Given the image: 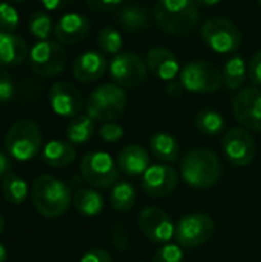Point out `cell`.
<instances>
[{"instance_id":"d590c367","label":"cell","mask_w":261,"mask_h":262,"mask_svg":"<svg viewBox=\"0 0 261 262\" xmlns=\"http://www.w3.org/2000/svg\"><path fill=\"white\" fill-rule=\"evenodd\" d=\"M14 94V83L11 75L0 68V103L8 101Z\"/></svg>"},{"instance_id":"f6af8a7d","label":"cell","mask_w":261,"mask_h":262,"mask_svg":"<svg viewBox=\"0 0 261 262\" xmlns=\"http://www.w3.org/2000/svg\"><path fill=\"white\" fill-rule=\"evenodd\" d=\"M6 258H8L6 249H5L3 244H0V262H6Z\"/></svg>"},{"instance_id":"d6986e66","label":"cell","mask_w":261,"mask_h":262,"mask_svg":"<svg viewBox=\"0 0 261 262\" xmlns=\"http://www.w3.org/2000/svg\"><path fill=\"white\" fill-rule=\"evenodd\" d=\"M117 166L118 170L126 177H143L151 166L149 152L140 144H128L120 150L117 157Z\"/></svg>"},{"instance_id":"8992f818","label":"cell","mask_w":261,"mask_h":262,"mask_svg":"<svg viewBox=\"0 0 261 262\" xmlns=\"http://www.w3.org/2000/svg\"><path fill=\"white\" fill-rule=\"evenodd\" d=\"M203 41L218 54L235 52L242 45V32L235 23L228 18L215 17L209 18L202 25Z\"/></svg>"},{"instance_id":"cb8c5ba5","label":"cell","mask_w":261,"mask_h":262,"mask_svg":"<svg viewBox=\"0 0 261 262\" xmlns=\"http://www.w3.org/2000/svg\"><path fill=\"white\" fill-rule=\"evenodd\" d=\"M117 20L129 32H138L149 26V14L140 5H126L118 9Z\"/></svg>"},{"instance_id":"7402d4cb","label":"cell","mask_w":261,"mask_h":262,"mask_svg":"<svg viewBox=\"0 0 261 262\" xmlns=\"http://www.w3.org/2000/svg\"><path fill=\"white\" fill-rule=\"evenodd\" d=\"M75 155H77L75 149L71 143L54 140L45 146L42 158L51 167H66L72 164V161L75 160Z\"/></svg>"},{"instance_id":"f546056e","label":"cell","mask_w":261,"mask_h":262,"mask_svg":"<svg viewBox=\"0 0 261 262\" xmlns=\"http://www.w3.org/2000/svg\"><path fill=\"white\" fill-rule=\"evenodd\" d=\"M109 200L117 212H129L135 206L137 193L131 183H118L112 187Z\"/></svg>"},{"instance_id":"7a4b0ae2","label":"cell","mask_w":261,"mask_h":262,"mask_svg":"<svg viewBox=\"0 0 261 262\" xmlns=\"http://www.w3.org/2000/svg\"><path fill=\"white\" fill-rule=\"evenodd\" d=\"M72 195L69 187L51 175H40L32 184V204L45 218H58L69 209Z\"/></svg>"},{"instance_id":"9a60e30c","label":"cell","mask_w":261,"mask_h":262,"mask_svg":"<svg viewBox=\"0 0 261 262\" xmlns=\"http://www.w3.org/2000/svg\"><path fill=\"white\" fill-rule=\"evenodd\" d=\"M178 184V173L168 164H152L142 177V189L146 195L162 198L172 193Z\"/></svg>"},{"instance_id":"ffe728a7","label":"cell","mask_w":261,"mask_h":262,"mask_svg":"<svg viewBox=\"0 0 261 262\" xmlns=\"http://www.w3.org/2000/svg\"><path fill=\"white\" fill-rule=\"evenodd\" d=\"M89 20L75 12L65 14L55 25V37L62 45H77L86 38L89 32Z\"/></svg>"},{"instance_id":"83f0119b","label":"cell","mask_w":261,"mask_h":262,"mask_svg":"<svg viewBox=\"0 0 261 262\" xmlns=\"http://www.w3.org/2000/svg\"><path fill=\"white\" fill-rule=\"evenodd\" d=\"M2 192L6 201L11 204H22L28 196V184L23 178L14 173H8L2 181Z\"/></svg>"},{"instance_id":"44dd1931","label":"cell","mask_w":261,"mask_h":262,"mask_svg":"<svg viewBox=\"0 0 261 262\" xmlns=\"http://www.w3.org/2000/svg\"><path fill=\"white\" fill-rule=\"evenodd\" d=\"M26 55L28 45L22 37L0 31V64L17 66L25 61Z\"/></svg>"},{"instance_id":"8d00e7d4","label":"cell","mask_w":261,"mask_h":262,"mask_svg":"<svg viewBox=\"0 0 261 262\" xmlns=\"http://www.w3.org/2000/svg\"><path fill=\"white\" fill-rule=\"evenodd\" d=\"M248 77L254 84L261 86V49L251 58L248 64Z\"/></svg>"},{"instance_id":"7bdbcfd3","label":"cell","mask_w":261,"mask_h":262,"mask_svg":"<svg viewBox=\"0 0 261 262\" xmlns=\"http://www.w3.org/2000/svg\"><path fill=\"white\" fill-rule=\"evenodd\" d=\"M11 169V163H9V158L5 152L0 150V177H5L8 175V170Z\"/></svg>"},{"instance_id":"52a82bcc","label":"cell","mask_w":261,"mask_h":262,"mask_svg":"<svg viewBox=\"0 0 261 262\" xmlns=\"http://www.w3.org/2000/svg\"><path fill=\"white\" fill-rule=\"evenodd\" d=\"M80 173L83 180L97 189H106L117 183L120 170L108 152H89L82 158Z\"/></svg>"},{"instance_id":"ac0fdd59","label":"cell","mask_w":261,"mask_h":262,"mask_svg":"<svg viewBox=\"0 0 261 262\" xmlns=\"http://www.w3.org/2000/svg\"><path fill=\"white\" fill-rule=\"evenodd\" d=\"M108 60L97 51H88L78 55L72 64V75L80 83H91L105 75Z\"/></svg>"},{"instance_id":"7dc6e473","label":"cell","mask_w":261,"mask_h":262,"mask_svg":"<svg viewBox=\"0 0 261 262\" xmlns=\"http://www.w3.org/2000/svg\"><path fill=\"white\" fill-rule=\"evenodd\" d=\"M11 2H23V0H11Z\"/></svg>"},{"instance_id":"60d3db41","label":"cell","mask_w":261,"mask_h":262,"mask_svg":"<svg viewBox=\"0 0 261 262\" xmlns=\"http://www.w3.org/2000/svg\"><path fill=\"white\" fill-rule=\"evenodd\" d=\"M186 89L183 88L182 81H177V80H172V81H168L166 84V94L169 97H180Z\"/></svg>"},{"instance_id":"e575fe53","label":"cell","mask_w":261,"mask_h":262,"mask_svg":"<svg viewBox=\"0 0 261 262\" xmlns=\"http://www.w3.org/2000/svg\"><path fill=\"white\" fill-rule=\"evenodd\" d=\"M125 135V129L114 121H108L100 127V137L106 143H117Z\"/></svg>"},{"instance_id":"4dcf8cb0","label":"cell","mask_w":261,"mask_h":262,"mask_svg":"<svg viewBox=\"0 0 261 262\" xmlns=\"http://www.w3.org/2000/svg\"><path fill=\"white\" fill-rule=\"evenodd\" d=\"M97 45L100 48V51H103L105 54H120L122 48H123V38L122 34L112 28V26H106L98 32L97 37Z\"/></svg>"},{"instance_id":"30bf717a","label":"cell","mask_w":261,"mask_h":262,"mask_svg":"<svg viewBox=\"0 0 261 262\" xmlns=\"http://www.w3.org/2000/svg\"><path fill=\"white\" fill-rule=\"evenodd\" d=\"M29 60L35 74L42 77H54L63 72L66 66V52L60 41L43 40L31 49Z\"/></svg>"},{"instance_id":"277c9868","label":"cell","mask_w":261,"mask_h":262,"mask_svg":"<svg viewBox=\"0 0 261 262\" xmlns=\"http://www.w3.org/2000/svg\"><path fill=\"white\" fill-rule=\"evenodd\" d=\"M128 104L126 92L118 84H102L91 92L86 101V112L94 121H112L118 118Z\"/></svg>"},{"instance_id":"3957f363","label":"cell","mask_w":261,"mask_h":262,"mask_svg":"<svg viewBox=\"0 0 261 262\" xmlns=\"http://www.w3.org/2000/svg\"><path fill=\"white\" fill-rule=\"evenodd\" d=\"M180 173L188 186L194 189H209L218 183L222 164L214 152L208 149H192L183 157Z\"/></svg>"},{"instance_id":"ab89813d","label":"cell","mask_w":261,"mask_h":262,"mask_svg":"<svg viewBox=\"0 0 261 262\" xmlns=\"http://www.w3.org/2000/svg\"><path fill=\"white\" fill-rule=\"evenodd\" d=\"M80 262H112V261H111L109 253H108L105 249H91V250H88V252L82 256Z\"/></svg>"},{"instance_id":"4fadbf2b","label":"cell","mask_w":261,"mask_h":262,"mask_svg":"<svg viewBox=\"0 0 261 262\" xmlns=\"http://www.w3.org/2000/svg\"><path fill=\"white\" fill-rule=\"evenodd\" d=\"M222 147L226 155V158L238 167L249 166L257 154V146L249 134L248 129L245 127H234L229 129L222 140Z\"/></svg>"},{"instance_id":"9c48e42d","label":"cell","mask_w":261,"mask_h":262,"mask_svg":"<svg viewBox=\"0 0 261 262\" xmlns=\"http://www.w3.org/2000/svg\"><path fill=\"white\" fill-rule=\"evenodd\" d=\"M215 232V221L205 213H189L175 224L174 238L183 249H194L208 243Z\"/></svg>"},{"instance_id":"d4e9b609","label":"cell","mask_w":261,"mask_h":262,"mask_svg":"<svg viewBox=\"0 0 261 262\" xmlns=\"http://www.w3.org/2000/svg\"><path fill=\"white\" fill-rule=\"evenodd\" d=\"M72 204L83 216H97L103 210V196L94 189H78L72 196Z\"/></svg>"},{"instance_id":"bcb514c9","label":"cell","mask_w":261,"mask_h":262,"mask_svg":"<svg viewBox=\"0 0 261 262\" xmlns=\"http://www.w3.org/2000/svg\"><path fill=\"white\" fill-rule=\"evenodd\" d=\"M3 230H5V220H3V216L0 215V235L3 233Z\"/></svg>"},{"instance_id":"f1b7e54d","label":"cell","mask_w":261,"mask_h":262,"mask_svg":"<svg viewBox=\"0 0 261 262\" xmlns=\"http://www.w3.org/2000/svg\"><path fill=\"white\" fill-rule=\"evenodd\" d=\"M194 124L205 135H217L225 129V118L214 109H202L197 112Z\"/></svg>"},{"instance_id":"1f68e13d","label":"cell","mask_w":261,"mask_h":262,"mask_svg":"<svg viewBox=\"0 0 261 262\" xmlns=\"http://www.w3.org/2000/svg\"><path fill=\"white\" fill-rule=\"evenodd\" d=\"M29 31L32 35L40 38L42 41L46 40L52 31V20L43 11H35L29 18Z\"/></svg>"},{"instance_id":"836d02e7","label":"cell","mask_w":261,"mask_h":262,"mask_svg":"<svg viewBox=\"0 0 261 262\" xmlns=\"http://www.w3.org/2000/svg\"><path fill=\"white\" fill-rule=\"evenodd\" d=\"M18 26V12L14 6L0 2V31L11 32Z\"/></svg>"},{"instance_id":"603a6c76","label":"cell","mask_w":261,"mask_h":262,"mask_svg":"<svg viewBox=\"0 0 261 262\" xmlns=\"http://www.w3.org/2000/svg\"><path fill=\"white\" fill-rule=\"evenodd\" d=\"M149 149L152 155L163 163H174L180 155V146L168 132H157L149 140Z\"/></svg>"},{"instance_id":"e0dca14e","label":"cell","mask_w":261,"mask_h":262,"mask_svg":"<svg viewBox=\"0 0 261 262\" xmlns=\"http://www.w3.org/2000/svg\"><path fill=\"white\" fill-rule=\"evenodd\" d=\"M146 66L151 74L163 81L175 80L177 74L180 72V64L177 55L163 46H154L146 52Z\"/></svg>"},{"instance_id":"7c38bea8","label":"cell","mask_w":261,"mask_h":262,"mask_svg":"<svg viewBox=\"0 0 261 262\" xmlns=\"http://www.w3.org/2000/svg\"><path fill=\"white\" fill-rule=\"evenodd\" d=\"M232 112L237 121L248 130L261 132V89L248 86L232 100Z\"/></svg>"},{"instance_id":"b9f144b4","label":"cell","mask_w":261,"mask_h":262,"mask_svg":"<svg viewBox=\"0 0 261 262\" xmlns=\"http://www.w3.org/2000/svg\"><path fill=\"white\" fill-rule=\"evenodd\" d=\"M43 3V6L49 11H54V9H60V8H65L68 6L69 3H72V0H40Z\"/></svg>"},{"instance_id":"4316f807","label":"cell","mask_w":261,"mask_h":262,"mask_svg":"<svg viewBox=\"0 0 261 262\" xmlns=\"http://www.w3.org/2000/svg\"><path fill=\"white\" fill-rule=\"evenodd\" d=\"M222 75H223V84L228 89L235 91V89L242 88L246 80V75H248V66H246V61L243 60V57H240V55L231 57L225 63Z\"/></svg>"},{"instance_id":"5bb4252c","label":"cell","mask_w":261,"mask_h":262,"mask_svg":"<svg viewBox=\"0 0 261 262\" xmlns=\"http://www.w3.org/2000/svg\"><path fill=\"white\" fill-rule=\"evenodd\" d=\"M138 226L142 233L152 243H169L174 238L175 226L169 215L155 206L145 207L138 215Z\"/></svg>"},{"instance_id":"ee69618b","label":"cell","mask_w":261,"mask_h":262,"mask_svg":"<svg viewBox=\"0 0 261 262\" xmlns=\"http://www.w3.org/2000/svg\"><path fill=\"white\" fill-rule=\"evenodd\" d=\"M222 0H197L198 5H205V6H214L217 3H220Z\"/></svg>"},{"instance_id":"d6a6232c","label":"cell","mask_w":261,"mask_h":262,"mask_svg":"<svg viewBox=\"0 0 261 262\" xmlns=\"http://www.w3.org/2000/svg\"><path fill=\"white\" fill-rule=\"evenodd\" d=\"M183 247H180L177 243H166L155 252L152 262H183Z\"/></svg>"},{"instance_id":"c3c4849f","label":"cell","mask_w":261,"mask_h":262,"mask_svg":"<svg viewBox=\"0 0 261 262\" xmlns=\"http://www.w3.org/2000/svg\"><path fill=\"white\" fill-rule=\"evenodd\" d=\"M258 3H260V5H261V0H258Z\"/></svg>"},{"instance_id":"6da1fadb","label":"cell","mask_w":261,"mask_h":262,"mask_svg":"<svg viewBox=\"0 0 261 262\" xmlns=\"http://www.w3.org/2000/svg\"><path fill=\"white\" fill-rule=\"evenodd\" d=\"M200 18L197 0H157L154 20L162 31L171 35H186Z\"/></svg>"},{"instance_id":"74e56055","label":"cell","mask_w":261,"mask_h":262,"mask_svg":"<svg viewBox=\"0 0 261 262\" xmlns=\"http://www.w3.org/2000/svg\"><path fill=\"white\" fill-rule=\"evenodd\" d=\"M111 243L118 249V250H126L128 249V244H129V238H128V232L126 229H123L120 224H117L114 229H112V238H111Z\"/></svg>"},{"instance_id":"484cf974","label":"cell","mask_w":261,"mask_h":262,"mask_svg":"<svg viewBox=\"0 0 261 262\" xmlns=\"http://www.w3.org/2000/svg\"><path fill=\"white\" fill-rule=\"evenodd\" d=\"M95 130V123L89 115H77L66 126V138L71 144L88 143Z\"/></svg>"},{"instance_id":"5b68a950","label":"cell","mask_w":261,"mask_h":262,"mask_svg":"<svg viewBox=\"0 0 261 262\" xmlns=\"http://www.w3.org/2000/svg\"><path fill=\"white\" fill-rule=\"evenodd\" d=\"M5 147L8 154L18 161L34 158L42 147V132L38 124L31 120L14 123L5 135Z\"/></svg>"},{"instance_id":"2e32d148","label":"cell","mask_w":261,"mask_h":262,"mask_svg":"<svg viewBox=\"0 0 261 262\" xmlns=\"http://www.w3.org/2000/svg\"><path fill=\"white\" fill-rule=\"evenodd\" d=\"M49 103L52 111L60 117H77L83 109V97L80 91L68 83L58 81L49 91Z\"/></svg>"},{"instance_id":"ba28073f","label":"cell","mask_w":261,"mask_h":262,"mask_svg":"<svg viewBox=\"0 0 261 262\" xmlns=\"http://www.w3.org/2000/svg\"><path fill=\"white\" fill-rule=\"evenodd\" d=\"M180 81L183 88L195 94L215 92L223 84V75L218 68L208 61H189L180 71Z\"/></svg>"},{"instance_id":"8fae6325","label":"cell","mask_w":261,"mask_h":262,"mask_svg":"<svg viewBox=\"0 0 261 262\" xmlns=\"http://www.w3.org/2000/svg\"><path fill=\"white\" fill-rule=\"evenodd\" d=\"M109 74L122 88L140 86L148 74L146 61L134 52H120L109 63Z\"/></svg>"},{"instance_id":"f35d334b","label":"cell","mask_w":261,"mask_h":262,"mask_svg":"<svg viewBox=\"0 0 261 262\" xmlns=\"http://www.w3.org/2000/svg\"><path fill=\"white\" fill-rule=\"evenodd\" d=\"M122 3V0H86V5L97 12H108L115 9L118 5Z\"/></svg>"}]
</instances>
